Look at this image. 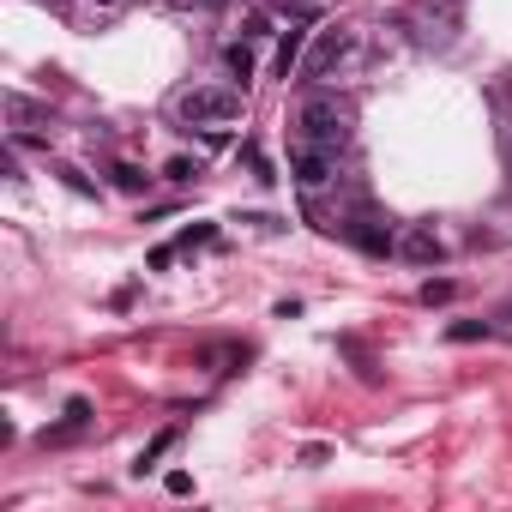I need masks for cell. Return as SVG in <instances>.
Listing matches in <instances>:
<instances>
[{
    "mask_svg": "<svg viewBox=\"0 0 512 512\" xmlns=\"http://www.w3.org/2000/svg\"><path fill=\"white\" fill-rule=\"evenodd\" d=\"M350 127H356V109L344 103V97H308L302 109H296V139H308V145H326V151H344L350 145Z\"/></svg>",
    "mask_w": 512,
    "mask_h": 512,
    "instance_id": "1",
    "label": "cell"
},
{
    "mask_svg": "<svg viewBox=\"0 0 512 512\" xmlns=\"http://www.w3.org/2000/svg\"><path fill=\"white\" fill-rule=\"evenodd\" d=\"M235 115H241V91H229V85H193L175 97L181 127H229Z\"/></svg>",
    "mask_w": 512,
    "mask_h": 512,
    "instance_id": "2",
    "label": "cell"
},
{
    "mask_svg": "<svg viewBox=\"0 0 512 512\" xmlns=\"http://www.w3.org/2000/svg\"><path fill=\"white\" fill-rule=\"evenodd\" d=\"M332 163H338V151H326V145H308V139L290 145V175L302 187H326L332 181Z\"/></svg>",
    "mask_w": 512,
    "mask_h": 512,
    "instance_id": "3",
    "label": "cell"
},
{
    "mask_svg": "<svg viewBox=\"0 0 512 512\" xmlns=\"http://www.w3.org/2000/svg\"><path fill=\"white\" fill-rule=\"evenodd\" d=\"M350 31H326L320 43H314V55H308V67H302V79H332L344 61H350Z\"/></svg>",
    "mask_w": 512,
    "mask_h": 512,
    "instance_id": "4",
    "label": "cell"
},
{
    "mask_svg": "<svg viewBox=\"0 0 512 512\" xmlns=\"http://www.w3.org/2000/svg\"><path fill=\"white\" fill-rule=\"evenodd\" d=\"M398 253L410 266H440V253H446V241L434 235V223H410L404 235H398Z\"/></svg>",
    "mask_w": 512,
    "mask_h": 512,
    "instance_id": "5",
    "label": "cell"
},
{
    "mask_svg": "<svg viewBox=\"0 0 512 512\" xmlns=\"http://www.w3.org/2000/svg\"><path fill=\"white\" fill-rule=\"evenodd\" d=\"M344 235H350L362 253H398V241H392V235H386L374 217H356V223H344Z\"/></svg>",
    "mask_w": 512,
    "mask_h": 512,
    "instance_id": "6",
    "label": "cell"
},
{
    "mask_svg": "<svg viewBox=\"0 0 512 512\" xmlns=\"http://www.w3.org/2000/svg\"><path fill=\"white\" fill-rule=\"evenodd\" d=\"M272 19H290V25H308V19H320V7H314V0H272Z\"/></svg>",
    "mask_w": 512,
    "mask_h": 512,
    "instance_id": "7",
    "label": "cell"
},
{
    "mask_svg": "<svg viewBox=\"0 0 512 512\" xmlns=\"http://www.w3.org/2000/svg\"><path fill=\"white\" fill-rule=\"evenodd\" d=\"M296 67H302V31H290V37H284V49H278V73L290 79Z\"/></svg>",
    "mask_w": 512,
    "mask_h": 512,
    "instance_id": "8",
    "label": "cell"
},
{
    "mask_svg": "<svg viewBox=\"0 0 512 512\" xmlns=\"http://www.w3.org/2000/svg\"><path fill=\"white\" fill-rule=\"evenodd\" d=\"M169 446H175V428H163V434H157V440H151V446H145V452H139V464H133V470H139V476H145V470H151V464H157V458H163V452H169Z\"/></svg>",
    "mask_w": 512,
    "mask_h": 512,
    "instance_id": "9",
    "label": "cell"
},
{
    "mask_svg": "<svg viewBox=\"0 0 512 512\" xmlns=\"http://www.w3.org/2000/svg\"><path fill=\"white\" fill-rule=\"evenodd\" d=\"M205 241H217V229H211V223H199V229H181L175 253H193V247H205Z\"/></svg>",
    "mask_w": 512,
    "mask_h": 512,
    "instance_id": "10",
    "label": "cell"
},
{
    "mask_svg": "<svg viewBox=\"0 0 512 512\" xmlns=\"http://www.w3.org/2000/svg\"><path fill=\"white\" fill-rule=\"evenodd\" d=\"M229 73H235V79H253V49H247V43L229 49Z\"/></svg>",
    "mask_w": 512,
    "mask_h": 512,
    "instance_id": "11",
    "label": "cell"
},
{
    "mask_svg": "<svg viewBox=\"0 0 512 512\" xmlns=\"http://www.w3.org/2000/svg\"><path fill=\"white\" fill-rule=\"evenodd\" d=\"M145 181H151V175H139L133 163H115V187H127V193H145Z\"/></svg>",
    "mask_w": 512,
    "mask_h": 512,
    "instance_id": "12",
    "label": "cell"
},
{
    "mask_svg": "<svg viewBox=\"0 0 512 512\" xmlns=\"http://www.w3.org/2000/svg\"><path fill=\"white\" fill-rule=\"evenodd\" d=\"M452 296H458V284H452V278H434V284H422V302H428V308H434V302H452Z\"/></svg>",
    "mask_w": 512,
    "mask_h": 512,
    "instance_id": "13",
    "label": "cell"
},
{
    "mask_svg": "<svg viewBox=\"0 0 512 512\" xmlns=\"http://www.w3.org/2000/svg\"><path fill=\"white\" fill-rule=\"evenodd\" d=\"M446 338H452V344H476V338H488V326H482V320H458Z\"/></svg>",
    "mask_w": 512,
    "mask_h": 512,
    "instance_id": "14",
    "label": "cell"
},
{
    "mask_svg": "<svg viewBox=\"0 0 512 512\" xmlns=\"http://www.w3.org/2000/svg\"><path fill=\"white\" fill-rule=\"evenodd\" d=\"M55 175H61V181H67V187H73V193H97V187H91V181H85V169H73V163H61V169H55Z\"/></svg>",
    "mask_w": 512,
    "mask_h": 512,
    "instance_id": "15",
    "label": "cell"
},
{
    "mask_svg": "<svg viewBox=\"0 0 512 512\" xmlns=\"http://www.w3.org/2000/svg\"><path fill=\"white\" fill-rule=\"evenodd\" d=\"M506 157H512V127H506Z\"/></svg>",
    "mask_w": 512,
    "mask_h": 512,
    "instance_id": "16",
    "label": "cell"
},
{
    "mask_svg": "<svg viewBox=\"0 0 512 512\" xmlns=\"http://www.w3.org/2000/svg\"><path fill=\"white\" fill-rule=\"evenodd\" d=\"M97 7H109V0H97Z\"/></svg>",
    "mask_w": 512,
    "mask_h": 512,
    "instance_id": "17",
    "label": "cell"
}]
</instances>
